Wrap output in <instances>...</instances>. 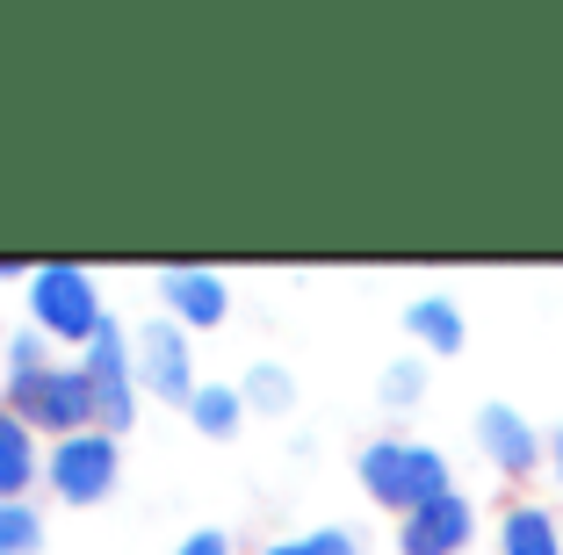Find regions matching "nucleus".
Listing matches in <instances>:
<instances>
[{
	"label": "nucleus",
	"instance_id": "nucleus-1",
	"mask_svg": "<svg viewBox=\"0 0 563 555\" xmlns=\"http://www.w3.org/2000/svg\"><path fill=\"white\" fill-rule=\"evenodd\" d=\"M362 490L376 498L383 512H398V520H412L419 506H433V498H448V455L427 441H368L362 447Z\"/></svg>",
	"mask_w": 563,
	"mask_h": 555
},
{
	"label": "nucleus",
	"instance_id": "nucleus-2",
	"mask_svg": "<svg viewBox=\"0 0 563 555\" xmlns=\"http://www.w3.org/2000/svg\"><path fill=\"white\" fill-rule=\"evenodd\" d=\"M30 325L44 332V340L58 346H95V332L109 325V311H101V296H95V275L73 260H44L30 275Z\"/></svg>",
	"mask_w": 563,
	"mask_h": 555
},
{
	"label": "nucleus",
	"instance_id": "nucleus-3",
	"mask_svg": "<svg viewBox=\"0 0 563 555\" xmlns=\"http://www.w3.org/2000/svg\"><path fill=\"white\" fill-rule=\"evenodd\" d=\"M8 411H15L30 433H51V441H73L95 425V390H87L80 360H51L44 376L8 382Z\"/></svg>",
	"mask_w": 563,
	"mask_h": 555
},
{
	"label": "nucleus",
	"instance_id": "nucleus-4",
	"mask_svg": "<svg viewBox=\"0 0 563 555\" xmlns=\"http://www.w3.org/2000/svg\"><path fill=\"white\" fill-rule=\"evenodd\" d=\"M44 484L66 498V506H101L117 490V433H73V441H51L44 447Z\"/></svg>",
	"mask_w": 563,
	"mask_h": 555
},
{
	"label": "nucleus",
	"instance_id": "nucleus-5",
	"mask_svg": "<svg viewBox=\"0 0 563 555\" xmlns=\"http://www.w3.org/2000/svg\"><path fill=\"white\" fill-rule=\"evenodd\" d=\"M131 360H137V390L166 397V404H196V354H188V332L174 318H152L131 332Z\"/></svg>",
	"mask_w": 563,
	"mask_h": 555
},
{
	"label": "nucleus",
	"instance_id": "nucleus-6",
	"mask_svg": "<svg viewBox=\"0 0 563 555\" xmlns=\"http://www.w3.org/2000/svg\"><path fill=\"white\" fill-rule=\"evenodd\" d=\"M87 368V390H95V425L101 433H131L137 419V360H131V340L117 325H101L95 346L80 354Z\"/></svg>",
	"mask_w": 563,
	"mask_h": 555
},
{
	"label": "nucleus",
	"instance_id": "nucleus-7",
	"mask_svg": "<svg viewBox=\"0 0 563 555\" xmlns=\"http://www.w3.org/2000/svg\"><path fill=\"white\" fill-rule=\"evenodd\" d=\"M470 534H477V506H470L463 490H448V498L419 506L412 520L398 526V555H463Z\"/></svg>",
	"mask_w": 563,
	"mask_h": 555
},
{
	"label": "nucleus",
	"instance_id": "nucleus-8",
	"mask_svg": "<svg viewBox=\"0 0 563 555\" xmlns=\"http://www.w3.org/2000/svg\"><path fill=\"white\" fill-rule=\"evenodd\" d=\"M477 447H484V462H492L498 476H534L542 455H549V441L520 419L514 404H484L477 411Z\"/></svg>",
	"mask_w": 563,
	"mask_h": 555
},
{
	"label": "nucleus",
	"instance_id": "nucleus-9",
	"mask_svg": "<svg viewBox=\"0 0 563 555\" xmlns=\"http://www.w3.org/2000/svg\"><path fill=\"white\" fill-rule=\"evenodd\" d=\"M159 296H166V318H174L181 332H210L217 318L232 311V289H224L217 267H166Z\"/></svg>",
	"mask_w": 563,
	"mask_h": 555
},
{
	"label": "nucleus",
	"instance_id": "nucleus-10",
	"mask_svg": "<svg viewBox=\"0 0 563 555\" xmlns=\"http://www.w3.org/2000/svg\"><path fill=\"white\" fill-rule=\"evenodd\" d=\"M36 476H44V447H36V433L15 419V411H0V506L22 498Z\"/></svg>",
	"mask_w": 563,
	"mask_h": 555
},
{
	"label": "nucleus",
	"instance_id": "nucleus-11",
	"mask_svg": "<svg viewBox=\"0 0 563 555\" xmlns=\"http://www.w3.org/2000/svg\"><path fill=\"white\" fill-rule=\"evenodd\" d=\"M405 332H412L427 354H463V311H455L448 296H419V303H405Z\"/></svg>",
	"mask_w": 563,
	"mask_h": 555
},
{
	"label": "nucleus",
	"instance_id": "nucleus-12",
	"mask_svg": "<svg viewBox=\"0 0 563 555\" xmlns=\"http://www.w3.org/2000/svg\"><path fill=\"white\" fill-rule=\"evenodd\" d=\"M498 555H563V534H556V520H549V506H506Z\"/></svg>",
	"mask_w": 563,
	"mask_h": 555
},
{
	"label": "nucleus",
	"instance_id": "nucleus-13",
	"mask_svg": "<svg viewBox=\"0 0 563 555\" xmlns=\"http://www.w3.org/2000/svg\"><path fill=\"white\" fill-rule=\"evenodd\" d=\"M188 419H196V433L224 441V433H239V419H246V397H239L232 382H202L196 404H188Z\"/></svg>",
	"mask_w": 563,
	"mask_h": 555
},
{
	"label": "nucleus",
	"instance_id": "nucleus-14",
	"mask_svg": "<svg viewBox=\"0 0 563 555\" xmlns=\"http://www.w3.org/2000/svg\"><path fill=\"white\" fill-rule=\"evenodd\" d=\"M44 548V520H36L30 498H8L0 506V555H36Z\"/></svg>",
	"mask_w": 563,
	"mask_h": 555
},
{
	"label": "nucleus",
	"instance_id": "nucleus-15",
	"mask_svg": "<svg viewBox=\"0 0 563 555\" xmlns=\"http://www.w3.org/2000/svg\"><path fill=\"white\" fill-rule=\"evenodd\" d=\"M246 411H289L297 404V382H289V368H275V360H261V368H246Z\"/></svg>",
	"mask_w": 563,
	"mask_h": 555
},
{
	"label": "nucleus",
	"instance_id": "nucleus-16",
	"mask_svg": "<svg viewBox=\"0 0 563 555\" xmlns=\"http://www.w3.org/2000/svg\"><path fill=\"white\" fill-rule=\"evenodd\" d=\"M419 397H427V360H419V354L390 360V368H383V404H390V411H412Z\"/></svg>",
	"mask_w": 563,
	"mask_h": 555
},
{
	"label": "nucleus",
	"instance_id": "nucleus-17",
	"mask_svg": "<svg viewBox=\"0 0 563 555\" xmlns=\"http://www.w3.org/2000/svg\"><path fill=\"white\" fill-rule=\"evenodd\" d=\"M44 332H36V325H22L15 332V346H8V382H30V376H44V368H51V354H44Z\"/></svg>",
	"mask_w": 563,
	"mask_h": 555
},
{
	"label": "nucleus",
	"instance_id": "nucleus-18",
	"mask_svg": "<svg viewBox=\"0 0 563 555\" xmlns=\"http://www.w3.org/2000/svg\"><path fill=\"white\" fill-rule=\"evenodd\" d=\"M303 555H362V548L347 526H318V534H303Z\"/></svg>",
	"mask_w": 563,
	"mask_h": 555
},
{
	"label": "nucleus",
	"instance_id": "nucleus-19",
	"mask_svg": "<svg viewBox=\"0 0 563 555\" xmlns=\"http://www.w3.org/2000/svg\"><path fill=\"white\" fill-rule=\"evenodd\" d=\"M174 555H232V541H224V534H188Z\"/></svg>",
	"mask_w": 563,
	"mask_h": 555
},
{
	"label": "nucleus",
	"instance_id": "nucleus-20",
	"mask_svg": "<svg viewBox=\"0 0 563 555\" xmlns=\"http://www.w3.org/2000/svg\"><path fill=\"white\" fill-rule=\"evenodd\" d=\"M549 469H556V484H563V419H556V433H549Z\"/></svg>",
	"mask_w": 563,
	"mask_h": 555
},
{
	"label": "nucleus",
	"instance_id": "nucleus-21",
	"mask_svg": "<svg viewBox=\"0 0 563 555\" xmlns=\"http://www.w3.org/2000/svg\"><path fill=\"white\" fill-rule=\"evenodd\" d=\"M253 555H303V541H267V548H253Z\"/></svg>",
	"mask_w": 563,
	"mask_h": 555
},
{
	"label": "nucleus",
	"instance_id": "nucleus-22",
	"mask_svg": "<svg viewBox=\"0 0 563 555\" xmlns=\"http://www.w3.org/2000/svg\"><path fill=\"white\" fill-rule=\"evenodd\" d=\"M0 354H8V340H0Z\"/></svg>",
	"mask_w": 563,
	"mask_h": 555
}]
</instances>
